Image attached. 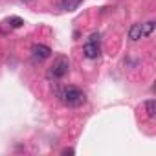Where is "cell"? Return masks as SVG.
<instances>
[{
    "instance_id": "6da1fadb",
    "label": "cell",
    "mask_w": 156,
    "mask_h": 156,
    "mask_svg": "<svg viewBox=\"0 0 156 156\" xmlns=\"http://www.w3.org/2000/svg\"><path fill=\"white\" fill-rule=\"evenodd\" d=\"M68 70H70V61H68V57L59 55V57L53 61V64L50 66L48 77H50V79H61V77H64V75L68 73Z\"/></svg>"
},
{
    "instance_id": "7a4b0ae2",
    "label": "cell",
    "mask_w": 156,
    "mask_h": 156,
    "mask_svg": "<svg viewBox=\"0 0 156 156\" xmlns=\"http://www.w3.org/2000/svg\"><path fill=\"white\" fill-rule=\"evenodd\" d=\"M61 99H62L68 107H81V105L87 101L85 94H83L79 88H75V87H68V88H64V92L61 94Z\"/></svg>"
},
{
    "instance_id": "3957f363",
    "label": "cell",
    "mask_w": 156,
    "mask_h": 156,
    "mask_svg": "<svg viewBox=\"0 0 156 156\" xmlns=\"http://www.w3.org/2000/svg\"><path fill=\"white\" fill-rule=\"evenodd\" d=\"M83 55L87 59H98L101 55V48H99V42H85L83 46Z\"/></svg>"
},
{
    "instance_id": "277c9868",
    "label": "cell",
    "mask_w": 156,
    "mask_h": 156,
    "mask_svg": "<svg viewBox=\"0 0 156 156\" xmlns=\"http://www.w3.org/2000/svg\"><path fill=\"white\" fill-rule=\"evenodd\" d=\"M31 53H33L35 59L42 61V59H48V57L51 55V50H50L46 44H35V46L31 48Z\"/></svg>"
},
{
    "instance_id": "5b68a950",
    "label": "cell",
    "mask_w": 156,
    "mask_h": 156,
    "mask_svg": "<svg viewBox=\"0 0 156 156\" xmlns=\"http://www.w3.org/2000/svg\"><path fill=\"white\" fill-rule=\"evenodd\" d=\"M83 0H61V8L64 11H75L77 8L81 6Z\"/></svg>"
},
{
    "instance_id": "8992f818",
    "label": "cell",
    "mask_w": 156,
    "mask_h": 156,
    "mask_svg": "<svg viewBox=\"0 0 156 156\" xmlns=\"http://www.w3.org/2000/svg\"><path fill=\"white\" fill-rule=\"evenodd\" d=\"M141 37H143V33H141V24H132L130 30H129V39H130V41H140Z\"/></svg>"
},
{
    "instance_id": "52a82bcc",
    "label": "cell",
    "mask_w": 156,
    "mask_h": 156,
    "mask_svg": "<svg viewBox=\"0 0 156 156\" xmlns=\"http://www.w3.org/2000/svg\"><path fill=\"white\" fill-rule=\"evenodd\" d=\"M145 110H147L149 118H154L156 116V101L154 99H147L145 101Z\"/></svg>"
},
{
    "instance_id": "ba28073f",
    "label": "cell",
    "mask_w": 156,
    "mask_h": 156,
    "mask_svg": "<svg viewBox=\"0 0 156 156\" xmlns=\"http://www.w3.org/2000/svg\"><path fill=\"white\" fill-rule=\"evenodd\" d=\"M154 28H156V24H154L152 20H149V22L141 24V33H143V37H149V35H152Z\"/></svg>"
},
{
    "instance_id": "9c48e42d",
    "label": "cell",
    "mask_w": 156,
    "mask_h": 156,
    "mask_svg": "<svg viewBox=\"0 0 156 156\" xmlns=\"http://www.w3.org/2000/svg\"><path fill=\"white\" fill-rule=\"evenodd\" d=\"M8 24H9L11 28H20V26H24V20H22L20 17H9V19H8Z\"/></svg>"
},
{
    "instance_id": "30bf717a",
    "label": "cell",
    "mask_w": 156,
    "mask_h": 156,
    "mask_svg": "<svg viewBox=\"0 0 156 156\" xmlns=\"http://www.w3.org/2000/svg\"><path fill=\"white\" fill-rule=\"evenodd\" d=\"M99 39H101V35L94 31V33H90V37H88V41H87V42H99Z\"/></svg>"
},
{
    "instance_id": "8fae6325",
    "label": "cell",
    "mask_w": 156,
    "mask_h": 156,
    "mask_svg": "<svg viewBox=\"0 0 156 156\" xmlns=\"http://www.w3.org/2000/svg\"><path fill=\"white\" fill-rule=\"evenodd\" d=\"M75 151L72 149V147H66V149H62V154H73Z\"/></svg>"
}]
</instances>
